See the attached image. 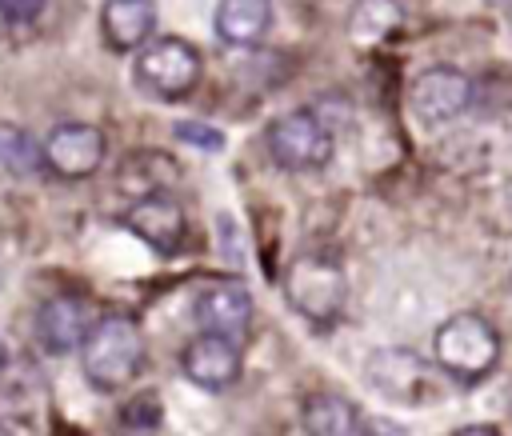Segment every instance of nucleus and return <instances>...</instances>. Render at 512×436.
Masks as SVG:
<instances>
[{
  "label": "nucleus",
  "mask_w": 512,
  "mask_h": 436,
  "mask_svg": "<svg viewBox=\"0 0 512 436\" xmlns=\"http://www.w3.org/2000/svg\"><path fill=\"white\" fill-rule=\"evenodd\" d=\"M84 376L96 392H124L144 368V332L132 316H100L80 348Z\"/></svg>",
  "instance_id": "f257e3e1"
},
{
  "label": "nucleus",
  "mask_w": 512,
  "mask_h": 436,
  "mask_svg": "<svg viewBox=\"0 0 512 436\" xmlns=\"http://www.w3.org/2000/svg\"><path fill=\"white\" fill-rule=\"evenodd\" d=\"M432 356L436 368H444L456 384H476L500 360V332L480 312H456L436 328Z\"/></svg>",
  "instance_id": "f03ea898"
},
{
  "label": "nucleus",
  "mask_w": 512,
  "mask_h": 436,
  "mask_svg": "<svg viewBox=\"0 0 512 436\" xmlns=\"http://www.w3.org/2000/svg\"><path fill=\"white\" fill-rule=\"evenodd\" d=\"M284 300L292 304V312H300L308 324L328 328L332 320H340L344 300H348V280L344 268L320 252H300L288 260L284 268Z\"/></svg>",
  "instance_id": "7ed1b4c3"
},
{
  "label": "nucleus",
  "mask_w": 512,
  "mask_h": 436,
  "mask_svg": "<svg viewBox=\"0 0 512 436\" xmlns=\"http://www.w3.org/2000/svg\"><path fill=\"white\" fill-rule=\"evenodd\" d=\"M264 144H268V156L288 172L324 168L332 160V148H336L332 128L312 108H296V112L276 116L264 132Z\"/></svg>",
  "instance_id": "20e7f679"
},
{
  "label": "nucleus",
  "mask_w": 512,
  "mask_h": 436,
  "mask_svg": "<svg viewBox=\"0 0 512 436\" xmlns=\"http://www.w3.org/2000/svg\"><path fill=\"white\" fill-rule=\"evenodd\" d=\"M364 380H368L380 396H388V400H396V404H408V408L428 404V400H436V392H440L432 364H428L420 352L400 348V344L376 348V352L364 360Z\"/></svg>",
  "instance_id": "39448f33"
},
{
  "label": "nucleus",
  "mask_w": 512,
  "mask_h": 436,
  "mask_svg": "<svg viewBox=\"0 0 512 436\" xmlns=\"http://www.w3.org/2000/svg\"><path fill=\"white\" fill-rule=\"evenodd\" d=\"M136 80L160 100H180L200 80V52L180 36H156L136 52Z\"/></svg>",
  "instance_id": "423d86ee"
},
{
  "label": "nucleus",
  "mask_w": 512,
  "mask_h": 436,
  "mask_svg": "<svg viewBox=\"0 0 512 436\" xmlns=\"http://www.w3.org/2000/svg\"><path fill=\"white\" fill-rule=\"evenodd\" d=\"M408 104L424 124H448L472 104V80L452 64H432L412 80Z\"/></svg>",
  "instance_id": "0eeeda50"
},
{
  "label": "nucleus",
  "mask_w": 512,
  "mask_h": 436,
  "mask_svg": "<svg viewBox=\"0 0 512 436\" xmlns=\"http://www.w3.org/2000/svg\"><path fill=\"white\" fill-rule=\"evenodd\" d=\"M44 156L56 176L84 180L104 164V132L96 124H80V120L56 124L44 140Z\"/></svg>",
  "instance_id": "6e6552de"
},
{
  "label": "nucleus",
  "mask_w": 512,
  "mask_h": 436,
  "mask_svg": "<svg viewBox=\"0 0 512 436\" xmlns=\"http://www.w3.org/2000/svg\"><path fill=\"white\" fill-rule=\"evenodd\" d=\"M92 324H96L92 304L80 300V296H48L36 308V340L52 356H64L72 348H84Z\"/></svg>",
  "instance_id": "1a4fd4ad"
},
{
  "label": "nucleus",
  "mask_w": 512,
  "mask_h": 436,
  "mask_svg": "<svg viewBox=\"0 0 512 436\" xmlns=\"http://www.w3.org/2000/svg\"><path fill=\"white\" fill-rule=\"evenodd\" d=\"M180 368L184 376L204 388V392H220L240 376V344L220 336V332H200L196 340L184 344L180 352Z\"/></svg>",
  "instance_id": "9d476101"
},
{
  "label": "nucleus",
  "mask_w": 512,
  "mask_h": 436,
  "mask_svg": "<svg viewBox=\"0 0 512 436\" xmlns=\"http://www.w3.org/2000/svg\"><path fill=\"white\" fill-rule=\"evenodd\" d=\"M124 224H128L148 248H156L160 256H172V252L184 244V228H188L180 200H172L168 192H148V196H140L136 204H128Z\"/></svg>",
  "instance_id": "9b49d317"
},
{
  "label": "nucleus",
  "mask_w": 512,
  "mask_h": 436,
  "mask_svg": "<svg viewBox=\"0 0 512 436\" xmlns=\"http://www.w3.org/2000/svg\"><path fill=\"white\" fill-rule=\"evenodd\" d=\"M196 320L204 324V332H220L228 340H244L248 328H252V296H248V288L236 284V280L212 284L196 304Z\"/></svg>",
  "instance_id": "f8f14e48"
},
{
  "label": "nucleus",
  "mask_w": 512,
  "mask_h": 436,
  "mask_svg": "<svg viewBox=\"0 0 512 436\" xmlns=\"http://www.w3.org/2000/svg\"><path fill=\"white\" fill-rule=\"evenodd\" d=\"M152 28H156L152 0H104V8H100V32H104L108 48H116V52L144 48Z\"/></svg>",
  "instance_id": "ddd939ff"
},
{
  "label": "nucleus",
  "mask_w": 512,
  "mask_h": 436,
  "mask_svg": "<svg viewBox=\"0 0 512 436\" xmlns=\"http://www.w3.org/2000/svg\"><path fill=\"white\" fill-rule=\"evenodd\" d=\"M272 24V0H220L216 4V36L224 44L248 48L264 40Z\"/></svg>",
  "instance_id": "4468645a"
},
{
  "label": "nucleus",
  "mask_w": 512,
  "mask_h": 436,
  "mask_svg": "<svg viewBox=\"0 0 512 436\" xmlns=\"http://www.w3.org/2000/svg\"><path fill=\"white\" fill-rule=\"evenodd\" d=\"M300 424L308 436H356L360 412L352 400H344L336 392H312L300 408Z\"/></svg>",
  "instance_id": "2eb2a0df"
},
{
  "label": "nucleus",
  "mask_w": 512,
  "mask_h": 436,
  "mask_svg": "<svg viewBox=\"0 0 512 436\" xmlns=\"http://www.w3.org/2000/svg\"><path fill=\"white\" fill-rule=\"evenodd\" d=\"M400 24H404L400 0H356V4H352V16H348V36H352L360 48H376V44H384Z\"/></svg>",
  "instance_id": "dca6fc26"
},
{
  "label": "nucleus",
  "mask_w": 512,
  "mask_h": 436,
  "mask_svg": "<svg viewBox=\"0 0 512 436\" xmlns=\"http://www.w3.org/2000/svg\"><path fill=\"white\" fill-rule=\"evenodd\" d=\"M0 168L8 176H36V172H44L48 168L44 144L28 128H20L12 120H0Z\"/></svg>",
  "instance_id": "f3484780"
},
{
  "label": "nucleus",
  "mask_w": 512,
  "mask_h": 436,
  "mask_svg": "<svg viewBox=\"0 0 512 436\" xmlns=\"http://www.w3.org/2000/svg\"><path fill=\"white\" fill-rule=\"evenodd\" d=\"M164 428V404L156 392H136L116 412V436H160Z\"/></svg>",
  "instance_id": "a211bd4d"
},
{
  "label": "nucleus",
  "mask_w": 512,
  "mask_h": 436,
  "mask_svg": "<svg viewBox=\"0 0 512 436\" xmlns=\"http://www.w3.org/2000/svg\"><path fill=\"white\" fill-rule=\"evenodd\" d=\"M176 136L188 140V144H200V148H208V152L224 148V136H220L216 128H208V124H176Z\"/></svg>",
  "instance_id": "6ab92c4d"
},
{
  "label": "nucleus",
  "mask_w": 512,
  "mask_h": 436,
  "mask_svg": "<svg viewBox=\"0 0 512 436\" xmlns=\"http://www.w3.org/2000/svg\"><path fill=\"white\" fill-rule=\"evenodd\" d=\"M44 12V0H0V16L8 24H32Z\"/></svg>",
  "instance_id": "aec40b11"
},
{
  "label": "nucleus",
  "mask_w": 512,
  "mask_h": 436,
  "mask_svg": "<svg viewBox=\"0 0 512 436\" xmlns=\"http://www.w3.org/2000/svg\"><path fill=\"white\" fill-rule=\"evenodd\" d=\"M356 436H408V432L396 420H388V416H368V420H360Z\"/></svg>",
  "instance_id": "412c9836"
},
{
  "label": "nucleus",
  "mask_w": 512,
  "mask_h": 436,
  "mask_svg": "<svg viewBox=\"0 0 512 436\" xmlns=\"http://www.w3.org/2000/svg\"><path fill=\"white\" fill-rule=\"evenodd\" d=\"M452 436H500L492 424H468V428H456Z\"/></svg>",
  "instance_id": "4be33fe9"
},
{
  "label": "nucleus",
  "mask_w": 512,
  "mask_h": 436,
  "mask_svg": "<svg viewBox=\"0 0 512 436\" xmlns=\"http://www.w3.org/2000/svg\"><path fill=\"white\" fill-rule=\"evenodd\" d=\"M52 436H84V432H76V428H56Z\"/></svg>",
  "instance_id": "5701e85b"
},
{
  "label": "nucleus",
  "mask_w": 512,
  "mask_h": 436,
  "mask_svg": "<svg viewBox=\"0 0 512 436\" xmlns=\"http://www.w3.org/2000/svg\"><path fill=\"white\" fill-rule=\"evenodd\" d=\"M4 364H8V344L0 340V372H4Z\"/></svg>",
  "instance_id": "b1692460"
}]
</instances>
